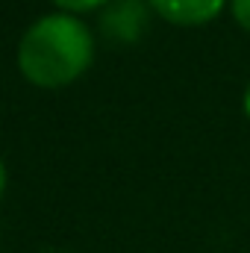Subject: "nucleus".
Here are the masks:
<instances>
[{"label":"nucleus","instance_id":"f257e3e1","mask_svg":"<svg viewBox=\"0 0 250 253\" xmlns=\"http://www.w3.org/2000/svg\"><path fill=\"white\" fill-rule=\"evenodd\" d=\"M94 33L91 27L65 12H47L36 18L18 42V71L21 77L44 91L74 85L94 62Z\"/></svg>","mask_w":250,"mask_h":253},{"label":"nucleus","instance_id":"f03ea898","mask_svg":"<svg viewBox=\"0 0 250 253\" xmlns=\"http://www.w3.org/2000/svg\"><path fill=\"white\" fill-rule=\"evenodd\" d=\"M147 3L141 0H109L100 15V33L118 44H132L144 33L147 24Z\"/></svg>","mask_w":250,"mask_h":253},{"label":"nucleus","instance_id":"7ed1b4c3","mask_svg":"<svg viewBox=\"0 0 250 253\" xmlns=\"http://www.w3.org/2000/svg\"><path fill=\"white\" fill-rule=\"evenodd\" d=\"M153 15L174 27H206L212 24L230 0H144Z\"/></svg>","mask_w":250,"mask_h":253},{"label":"nucleus","instance_id":"20e7f679","mask_svg":"<svg viewBox=\"0 0 250 253\" xmlns=\"http://www.w3.org/2000/svg\"><path fill=\"white\" fill-rule=\"evenodd\" d=\"M50 3H53V9H56V12H65V15H77V18H83V15H88V12L103 9L109 0H50Z\"/></svg>","mask_w":250,"mask_h":253},{"label":"nucleus","instance_id":"39448f33","mask_svg":"<svg viewBox=\"0 0 250 253\" xmlns=\"http://www.w3.org/2000/svg\"><path fill=\"white\" fill-rule=\"evenodd\" d=\"M230 15H233V21L245 30V33H250V0H230Z\"/></svg>","mask_w":250,"mask_h":253},{"label":"nucleus","instance_id":"423d86ee","mask_svg":"<svg viewBox=\"0 0 250 253\" xmlns=\"http://www.w3.org/2000/svg\"><path fill=\"white\" fill-rule=\"evenodd\" d=\"M6 183H9V171H6V162L0 159V197H3V191H6Z\"/></svg>","mask_w":250,"mask_h":253},{"label":"nucleus","instance_id":"0eeeda50","mask_svg":"<svg viewBox=\"0 0 250 253\" xmlns=\"http://www.w3.org/2000/svg\"><path fill=\"white\" fill-rule=\"evenodd\" d=\"M242 109H245V115H248V121H250V83H248V88H245V94H242Z\"/></svg>","mask_w":250,"mask_h":253}]
</instances>
